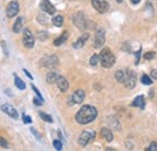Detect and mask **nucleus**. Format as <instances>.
<instances>
[{
    "mask_svg": "<svg viewBox=\"0 0 157 151\" xmlns=\"http://www.w3.org/2000/svg\"><path fill=\"white\" fill-rule=\"evenodd\" d=\"M136 57H137V59H136V64H139V59H140V50L136 52Z\"/></svg>",
    "mask_w": 157,
    "mask_h": 151,
    "instance_id": "obj_39",
    "label": "nucleus"
},
{
    "mask_svg": "<svg viewBox=\"0 0 157 151\" xmlns=\"http://www.w3.org/2000/svg\"><path fill=\"white\" fill-rule=\"evenodd\" d=\"M137 85V73L133 70H127L126 72V80H124V86L128 90H133Z\"/></svg>",
    "mask_w": 157,
    "mask_h": 151,
    "instance_id": "obj_6",
    "label": "nucleus"
},
{
    "mask_svg": "<svg viewBox=\"0 0 157 151\" xmlns=\"http://www.w3.org/2000/svg\"><path fill=\"white\" fill-rule=\"evenodd\" d=\"M18 11H20V5H18V2H17V1H11V2L7 5V7H6V16H7L9 18H12V17L17 16Z\"/></svg>",
    "mask_w": 157,
    "mask_h": 151,
    "instance_id": "obj_10",
    "label": "nucleus"
},
{
    "mask_svg": "<svg viewBox=\"0 0 157 151\" xmlns=\"http://www.w3.org/2000/svg\"><path fill=\"white\" fill-rule=\"evenodd\" d=\"M13 77H15V85H16V87L18 88V90H24L25 88V83H24V81L21 79V77H18V75L17 74H13Z\"/></svg>",
    "mask_w": 157,
    "mask_h": 151,
    "instance_id": "obj_21",
    "label": "nucleus"
},
{
    "mask_svg": "<svg viewBox=\"0 0 157 151\" xmlns=\"http://www.w3.org/2000/svg\"><path fill=\"white\" fill-rule=\"evenodd\" d=\"M68 38H69V33L65 30V32H63V33H62V35H60V37H58L57 39H55L53 45H55V46H60V45H63V44L68 40Z\"/></svg>",
    "mask_w": 157,
    "mask_h": 151,
    "instance_id": "obj_19",
    "label": "nucleus"
},
{
    "mask_svg": "<svg viewBox=\"0 0 157 151\" xmlns=\"http://www.w3.org/2000/svg\"><path fill=\"white\" fill-rule=\"evenodd\" d=\"M131 106L144 109L145 108V98H144V95H138V97H136V99L131 103Z\"/></svg>",
    "mask_w": 157,
    "mask_h": 151,
    "instance_id": "obj_16",
    "label": "nucleus"
},
{
    "mask_svg": "<svg viewBox=\"0 0 157 151\" xmlns=\"http://www.w3.org/2000/svg\"><path fill=\"white\" fill-rule=\"evenodd\" d=\"M116 1H117V2H122V0H116Z\"/></svg>",
    "mask_w": 157,
    "mask_h": 151,
    "instance_id": "obj_42",
    "label": "nucleus"
},
{
    "mask_svg": "<svg viewBox=\"0 0 157 151\" xmlns=\"http://www.w3.org/2000/svg\"><path fill=\"white\" fill-rule=\"evenodd\" d=\"M22 41H23V45L27 48H33L34 45H35V39L33 37L32 32L29 29H27V28L23 29V39H22Z\"/></svg>",
    "mask_w": 157,
    "mask_h": 151,
    "instance_id": "obj_8",
    "label": "nucleus"
},
{
    "mask_svg": "<svg viewBox=\"0 0 157 151\" xmlns=\"http://www.w3.org/2000/svg\"><path fill=\"white\" fill-rule=\"evenodd\" d=\"M131 2H132V4H134V5H137V4L140 2V0H131Z\"/></svg>",
    "mask_w": 157,
    "mask_h": 151,
    "instance_id": "obj_41",
    "label": "nucleus"
},
{
    "mask_svg": "<svg viewBox=\"0 0 157 151\" xmlns=\"http://www.w3.org/2000/svg\"><path fill=\"white\" fill-rule=\"evenodd\" d=\"M1 47H2V50L5 52V56L7 57L9 56V50H7V46H6V41H1Z\"/></svg>",
    "mask_w": 157,
    "mask_h": 151,
    "instance_id": "obj_34",
    "label": "nucleus"
},
{
    "mask_svg": "<svg viewBox=\"0 0 157 151\" xmlns=\"http://www.w3.org/2000/svg\"><path fill=\"white\" fill-rule=\"evenodd\" d=\"M100 134L103 135V138L106 140V141H113L114 140V134L111 132V130L106 128V127H103L100 130Z\"/></svg>",
    "mask_w": 157,
    "mask_h": 151,
    "instance_id": "obj_17",
    "label": "nucleus"
},
{
    "mask_svg": "<svg viewBox=\"0 0 157 151\" xmlns=\"http://www.w3.org/2000/svg\"><path fill=\"white\" fill-rule=\"evenodd\" d=\"M38 21H39L41 24H47V22H48L47 18L45 17V15H44V14H40L39 16H38Z\"/></svg>",
    "mask_w": 157,
    "mask_h": 151,
    "instance_id": "obj_28",
    "label": "nucleus"
},
{
    "mask_svg": "<svg viewBox=\"0 0 157 151\" xmlns=\"http://www.w3.org/2000/svg\"><path fill=\"white\" fill-rule=\"evenodd\" d=\"M115 79L116 81L120 82V83H124V80H126V72L123 70H117L115 73Z\"/></svg>",
    "mask_w": 157,
    "mask_h": 151,
    "instance_id": "obj_22",
    "label": "nucleus"
},
{
    "mask_svg": "<svg viewBox=\"0 0 157 151\" xmlns=\"http://www.w3.org/2000/svg\"><path fill=\"white\" fill-rule=\"evenodd\" d=\"M150 75H151V79H154V80H157V69H154V70H151Z\"/></svg>",
    "mask_w": 157,
    "mask_h": 151,
    "instance_id": "obj_38",
    "label": "nucleus"
},
{
    "mask_svg": "<svg viewBox=\"0 0 157 151\" xmlns=\"http://www.w3.org/2000/svg\"><path fill=\"white\" fill-rule=\"evenodd\" d=\"M73 22H74L75 27H78L80 30L87 29V23H88V21L86 19L83 12H76V14L73 16Z\"/></svg>",
    "mask_w": 157,
    "mask_h": 151,
    "instance_id": "obj_5",
    "label": "nucleus"
},
{
    "mask_svg": "<svg viewBox=\"0 0 157 151\" xmlns=\"http://www.w3.org/2000/svg\"><path fill=\"white\" fill-rule=\"evenodd\" d=\"M30 132L33 133V134H34V135H35V137H36L39 140H41V135H40L39 133H38V131H36L35 128H30Z\"/></svg>",
    "mask_w": 157,
    "mask_h": 151,
    "instance_id": "obj_37",
    "label": "nucleus"
},
{
    "mask_svg": "<svg viewBox=\"0 0 157 151\" xmlns=\"http://www.w3.org/2000/svg\"><path fill=\"white\" fill-rule=\"evenodd\" d=\"M40 9H41L45 14H47V15H55V14H56V7L51 4L50 0H42V1L40 2Z\"/></svg>",
    "mask_w": 157,
    "mask_h": 151,
    "instance_id": "obj_11",
    "label": "nucleus"
},
{
    "mask_svg": "<svg viewBox=\"0 0 157 151\" xmlns=\"http://www.w3.org/2000/svg\"><path fill=\"white\" fill-rule=\"evenodd\" d=\"M92 5L99 14H105L109 10V4L104 0H92Z\"/></svg>",
    "mask_w": 157,
    "mask_h": 151,
    "instance_id": "obj_12",
    "label": "nucleus"
},
{
    "mask_svg": "<svg viewBox=\"0 0 157 151\" xmlns=\"http://www.w3.org/2000/svg\"><path fill=\"white\" fill-rule=\"evenodd\" d=\"M33 103L36 105V106H40V105H42V103H44V100L42 99H40L39 97H35L34 99H33Z\"/></svg>",
    "mask_w": 157,
    "mask_h": 151,
    "instance_id": "obj_33",
    "label": "nucleus"
},
{
    "mask_svg": "<svg viewBox=\"0 0 157 151\" xmlns=\"http://www.w3.org/2000/svg\"><path fill=\"white\" fill-rule=\"evenodd\" d=\"M32 90H33V91L35 92V95H38L40 99H42V100H44V97H42V95L40 93V91L38 90V88H36V87H35V86H34V85H33V83H32Z\"/></svg>",
    "mask_w": 157,
    "mask_h": 151,
    "instance_id": "obj_32",
    "label": "nucleus"
},
{
    "mask_svg": "<svg viewBox=\"0 0 157 151\" xmlns=\"http://www.w3.org/2000/svg\"><path fill=\"white\" fill-rule=\"evenodd\" d=\"M99 63V55H93V56L90 58V64L96 67L97 64Z\"/></svg>",
    "mask_w": 157,
    "mask_h": 151,
    "instance_id": "obj_26",
    "label": "nucleus"
},
{
    "mask_svg": "<svg viewBox=\"0 0 157 151\" xmlns=\"http://www.w3.org/2000/svg\"><path fill=\"white\" fill-rule=\"evenodd\" d=\"M88 38H90V34H88V33H83V34H82V35H81L74 44H73V47L76 48V50L81 48V47H83L85 44H86V41L88 40Z\"/></svg>",
    "mask_w": 157,
    "mask_h": 151,
    "instance_id": "obj_15",
    "label": "nucleus"
},
{
    "mask_svg": "<svg viewBox=\"0 0 157 151\" xmlns=\"http://www.w3.org/2000/svg\"><path fill=\"white\" fill-rule=\"evenodd\" d=\"M39 116L45 121V122H48V123H52L53 122V118L50 116V115H47L46 113H42V111H40L39 113Z\"/></svg>",
    "mask_w": 157,
    "mask_h": 151,
    "instance_id": "obj_25",
    "label": "nucleus"
},
{
    "mask_svg": "<svg viewBox=\"0 0 157 151\" xmlns=\"http://www.w3.org/2000/svg\"><path fill=\"white\" fill-rule=\"evenodd\" d=\"M53 146H55L56 150H58V151H60L63 149V144H62L60 140H53Z\"/></svg>",
    "mask_w": 157,
    "mask_h": 151,
    "instance_id": "obj_27",
    "label": "nucleus"
},
{
    "mask_svg": "<svg viewBox=\"0 0 157 151\" xmlns=\"http://www.w3.org/2000/svg\"><path fill=\"white\" fill-rule=\"evenodd\" d=\"M98 116V110L92 105H83L75 115V120L80 125H88L96 120Z\"/></svg>",
    "mask_w": 157,
    "mask_h": 151,
    "instance_id": "obj_1",
    "label": "nucleus"
},
{
    "mask_svg": "<svg viewBox=\"0 0 157 151\" xmlns=\"http://www.w3.org/2000/svg\"><path fill=\"white\" fill-rule=\"evenodd\" d=\"M52 23H53L56 27H62V25H63V23H64V18H63V16H60V15H56V16L52 18Z\"/></svg>",
    "mask_w": 157,
    "mask_h": 151,
    "instance_id": "obj_23",
    "label": "nucleus"
},
{
    "mask_svg": "<svg viewBox=\"0 0 157 151\" xmlns=\"http://www.w3.org/2000/svg\"><path fill=\"white\" fill-rule=\"evenodd\" d=\"M23 122L24 123H32V117L28 115H23Z\"/></svg>",
    "mask_w": 157,
    "mask_h": 151,
    "instance_id": "obj_36",
    "label": "nucleus"
},
{
    "mask_svg": "<svg viewBox=\"0 0 157 151\" xmlns=\"http://www.w3.org/2000/svg\"><path fill=\"white\" fill-rule=\"evenodd\" d=\"M58 74L56 73V72H48L47 73V75H46V81H47V83H56V81H57V79H58Z\"/></svg>",
    "mask_w": 157,
    "mask_h": 151,
    "instance_id": "obj_20",
    "label": "nucleus"
},
{
    "mask_svg": "<svg viewBox=\"0 0 157 151\" xmlns=\"http://www.w3.org/2000/svg\"><path fill=\"white\" fill-rule=\"evenodd\" d=\"M23 72H24V74H25V75L28 76V77H29V79H30V80H33V76L30 75V73H29V72H28V70H27V69H23Z\"/></svg>",
    "mask_w": 157,
    "mask_h": 151,
    "instance_id": "obj_40",
    "label": "nucleus"
},
{
    "mask_svg": "<svg viewBox=\"0 0 157 151\" xmlns=\"http://www.w3.org/2000/svg\"><path fill=\"white\" fill-rule=\"evenodd\" d=\"M0 146H2V148H5V149L9 148V144H7V141H6L4 138H0Z\"/></svg>",
    "mask_w": 157,
    "mask_h": 151,
    "instance_id": "obj_35",
    "label": "nucleus"
},
{
    "mask_svg": "<svg viewBox=\"0 0 157 151\" xmlns=\"http://www.w3.org/2000/svg\"><path fill=\"white\" fill-rule=\"evenodd\" d=\"M40 65L45 67V68H48V69H53V68H56L58 65V57L56 55L44 57L40 60Z\"/></svg>",
    "mask_w": 157,
    "mask_h": 151,
    "instance_id": "obj_4",
    "label": "nucleus"
},
{
    "mask_svg": "<svg viewBox=\"0 0 157 151\" xmlns=\"http://www.w3.org/2000/svg\"><path fill=\"white\" fill-rule=\"evenodd\" d=\"M99 62H100V64H101V67H103V68L109 69V68H111V67L115 64L116 58H115L114 53L111 52V50H110V48L105 47V48H103V50L100 51V55H99Z\"/></svg>",
    "mask_w": 157,
    "mask_h": 151,
    "instance_id": "obj_2",
    "label": "nucleus"
},
{
    "mask_svg": "<svg viewBox=\"0 0 157 151\" xmlns=\"http://www.w3.org/2000/svg\"><path fill=\"white\" fill-rule=\"evenodd\" d=\"M23 23H24V18L23 17H18V18L16 19V22L13 23V27H12L13 33H21L23 30Z\"/></svg>",
    "mask_w": 157,
    "mask_h": 151,
    "instance_id": "obj_18",
    "label": "nucleus"
},
{
    "mask_svg": "<svg viewBox=\"0 0 157 151\" xmlns=\"http://www.w3.org/2000/svg\"><path fill=\"white\" fill-rule=\"evenodd\" d=\"M1 110H2V113H5L6 115H9L10 117H12L13 120H17L18 118V113H17L16 108H13L10 104H2L1 105Z\"/></svg>",
    "mask_w": 157,
    "mask_h": 151,
    "instance_id": "obj_13",
    "label": "nucleus"
},
{
    "mask_svg": "<svg viewBox=\"0 0 157 151\" xmlns=\"http://www.w3.org/2000/svg\"><path fill=\"white\" fill-rule=\"evenodd\" d=\"M94 138H96V132L94 131H83V132H81V134L78 135V141L81 146H86Z\"/></svg>",
    "mask_w": 157,
    "mask_h": 151,
    "instance_id": "obj_3",
    "label": "nucleus"
},
{
    "mask_svg": "<svg viewBox=\"0 0 157 151\" xmlns=\"http://www.w3.org/2000/svg\"><path fill=\"white\" fill-rule=\"evenodd\" d=\"M140 80H141V83H143V85H147V86H149V85H152V79H151L150 76H147L146 74H143Z\"/></svg>",
    "mask_w": 157,
    "mask_h": 151,
    "instance_id": "obj_24",
    "label": "nucleus"
},
{
    "mask_svg": "<svg viewBox=\"0 0 157 151\" xmlns=\"http://www.w3.org/2000/svg\"><path fill=\"white\" fill-rule=\"evenodd\" d=\"M109 123L111 125V126H114V128H116V130H120V125H118V121L114 117V121H111V118H109Z\"/></svg>",
    "mask_w": 157,
    "mask_h": 151,
    "instance_id": "obj_29",
    "label": "nucleus"
},
{
    "mask_svg": "<svg viewBox=\"0 0 157 151\" xmlns=\"http://www.w3.org/2000/svg\"><path fill=\"white\" fill-rule=\"evenodd\" d=\"M147 151H157V143L156 141H152L150 145H149V148L146 149Z\"/></svg>",
    "mask_w": 157,
    "mask_h": 151,
    "instance_id": "obj_30",
    "label": "nucleus"
},
{
    "mask_svg": "<svg viewBox=\"0 0 157 151\" xmlns=\"http://www.w3.org/2000/svg\"><path fill=\"white\" fill-rule=\"evenodd\" d=\"M56 83H57V87L59 88L60 92H65L69 88V82H68V80L64 76H58Z\"/></svg>",
    "mask_w": 157,
    "mask_h": 151,
    "instance_id": "obj_14",
    "label": "nucleus"
},
{
    "mask_svg": "<svg viewBox=\"0 0 157 151\" xmlns=\"http://www.w3.org/2000/svg\"><path fill=\"white\" fill-rule=\"evenodd\" d=\"M85 99V91L83 90H76L73 95L69 97V105L81 104Z\"/></svg>",
    "mask_w": 157,
    "mask_h": 151,
    "instance_id": "obj_9",
    "label": "nucleus"
},
{
    "mask_svg": "<svg viewBox=\"0 0 157 151\" xmlns=\"http://www.w3.org/2000/svg\"><path fill=\"white\" fill-rule=\"evenodd\" d=\"M105 44V30L104 29H98L94 34V40H93V47L94 48H101Z\"/></svg>",
    "mask_w": 157,
    "mask_h": 151,
    "instance_id": "obj_7",
    "label": "nucleus"
},
{
    "mask_svg": "<svg viewBox=\"0 0 157 151\" xmlns=\"http://www.w3.org/2000/svg\"><path fill=\"white\" fill-rule=\"evenodd\" d=\"M155 56H156L155 52H146L144 55V59H152V58H155Z\"/></svg>",
    "mask_w": 157,
    "mask_h": 151,
    "instance_id": "obj_31",
    "label": "nucleus"
}]
</instances>
